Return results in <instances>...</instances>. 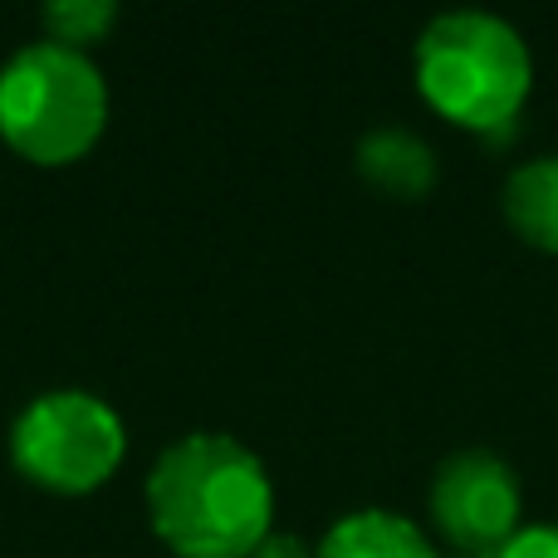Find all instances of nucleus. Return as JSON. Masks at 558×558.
Segmentation results:
<instances>
[{
  "label": "nucleus",
  "mask_w": 558,
  "mask_h": 558,
  "mask_svg": "<svg viewBox=\"0 0 558 558\" xmlns=\"http://www.w3.org/2000/svg\"><path fill=\"white\" fill-rule=\"evenodd\" d=\"M147 520L177 558H251L275 520L270 471L235 436L192 432L157 456Z\"/></svg>",
  "instance_id": "1"
},
{
  "label": "nucleus",
  "mask_w": 558,
  "mask_h": 558,
  "mask_svg": "<svg viewBox=\"0 0 558 558\" xmlns=\"http://www.w3.org/2000/svg\"><path fill=\"white\" fill-rule=\"evenodd\" d=\"M416 88L441 118L471 133H495L524 108L534 88V54L524 35L490 10H446L412 49Z\"/></svg>",
  "instance_id": "2"
},
{
  "label": "nucleus",
  "mask_w": 558,
  "mask_h": 558,
  "mask_svg": "<svg viewBox=\"0 0 558 558\" xmlns=\"http://www.w3.org/2000/svg\"><path fill=\"white\" fill-rule=\"evenodd\" d=\"M108 84L98 64L54 39L15 49L0 69V137L35 167H69L104 137Z\"/></svg>",
  "instance_id": "3"
},
{
  "label": "nucleus",
  "mask_w": 558,
  "mask_h": 558,
  "mask_svg": "<svg viewBox=\"0 0 558 558\" xmlns=\"http://www.w3.org/2000/svg\"><path fill=\"white\" fill-rule=\"evenodd\" d=\"M123 416L84 387L45 392L10 426V461L49 495H88L123 465Z\"/></svg>",
  "instance_id": "4"
},
{
  "label": "nucleus",
  "mask_w": 558,
  "mask_h": 558,
  "mask_svg": "<svg viewBox=\"0 0 558 558\" xmlns=\"http://www.w3.org/2000/svg\"><path fill=\"white\" fill-rule=\"evenodd\" d=\"M426 505H432V524L446 544L481 558L520 530L524 490L505 456L471 446L436 465Z\"/></svg>",
  "instance_id": "5"
},
{
  "label": "nucleus",
  "mask_w": 558,
  "mask_h": 558,
  "mask_svg": "<svg viewBox=\"0 0 558 558\" xmlns=\"http://www.w3.org/2000/svg\"><path fill=\"white\" fill-rule=\"evenodd\" d=\"M357 172L383 196L422 202L436 186L441 167H436V153L422 133H412V128H373V133L357 143Z\"/></svg>",
  "instance_id": "6"
},
{
  "label": "nucleus",
  "mask_w": 558,
  "mask_h": 558,
  "mask_svg": "<svg viewBox=\"0 0 558 558\" xmlns=\"http://www.w3.org/2000/svg\"><path fill=\"white\" fill-rule=\"evenodd\" d=\"M314 558H441L412 520L392 510H353L314 544Z\"/></svg>",
  "instance_id": "7"
},
{
  "label": "nucleus",
  "mask_w": 558,
  "mask_h": 558,
  "mask_svg": "<svg viewBox=\"0 0 558 558\" xmlns=\"http://www.w3.org/2000/svg\"><path fill=\"white\" fill-rule=\"evenodd\" d=\"M505 221L524 245L558 255V153L514 167L505 182Z\"/></svg>",
  "instance_id": "8"
},
{
  "label": "nucleus",
  "mask_w": 558,
  "mask_h": 558,
  "mask_svg": "<svg viewBox=\"0 0 558 558\" xmlns=\"http://www.w3.org/2000/svg\"><path fill=\"white\" fill-rule=\"evenodd\" d=\"M39 20H45L54 45L88 54V49L118 25V5L113 0H49V5L39 10Z\"/></svg>",
  "instance_id": "9"
},
{
  "label": "nucleus",
  "mask_w": 558,
  "mask_h": 558,
  "mask_svg": "<svg viewBox=\"0 0 558 558\" xmlns=\"http://www.w3.org/2000/svg\"><path fill=\"white\" fill-rule=\"evenodd\" d=\"M481 558H558V524H520L500 549Z\"/></svg>",
  "instance_id": "10"
},
{
  "label": "nucleus",
  "mask_w": 558,
  "mask_h": 558,
  "mask_svg": "<svg viewBox=\"0 0 558 558\" xmlns=\"http://www.w3.org/2000/svg\"><path fill=\"white\" fill-rule=\"evenodd\" d=\"M251 558H314V549H308L304 539H299V534H265L260 539V549H255Z\"/></svg>",
  "instance_id": "11"
}]
</instances>
